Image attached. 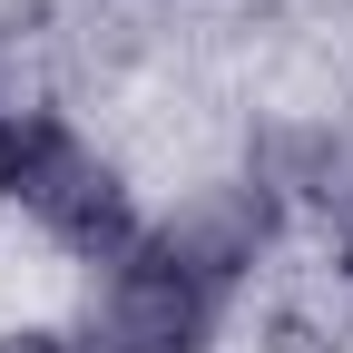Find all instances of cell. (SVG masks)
<instances>
[{"mask_svg":"<svg viewBox=\"0 0 353 353\" xmlns=\"http://www.w3.org/2000/svg\"><path fill=\"white\" fill-rule=\"evenodd\" d=\"M216 294L196 265H176L157 236H138L108 275H99V304H88V324L69 334L79 353H206L216 343Z\"/></svg>","mask_w":353,"mask_h":353,"instance_id":"2","label":"cell"},{"mask_svg":"<svg viewBox=\"0 0 353 353\" xmlns=\"http://www.w3.org/2000/svg\"><path fill=\"white\" fill-rule=\"evenodd\" d=\"M0 353H79L69 334H0Z\"/></svg>","mask_w":353,"mask_h":353,"instance_id":"3","label":"cell"},{"mask_svg":"<svg viewBox=\"0 0 353 353\" xmlns=\"http://www.w3.org/2000/svg\"><path fill=\"white\" fill-rule=\"evenodd\" d=\"M343 285H353V226H343Z\"/></svg>","mask_w":353,"mask_h":353,"instance_id":"4","label":"cell"},{"mask_svg":"<svg viewBox=\"0 0 353 353\" xmlns=\"http://www.w3.org/2000/svg\"><path fill=\"white\" fill-rule=\"evenodd\" d=\"M0 196H10L39 236H59L79 265H99V275L148 236L138 206H128V187H118V167L88 148L69 118H50V108H0Z\"/></svg>","mask_w":353,"mask_h":353,"instance_id":"1","label":"cell"}]
</instances>
